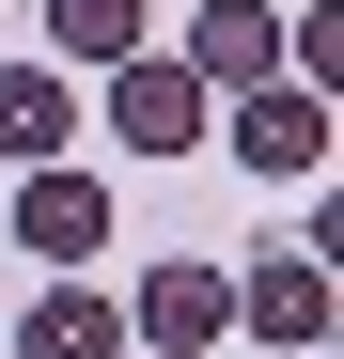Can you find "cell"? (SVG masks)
Returning a JSON list of instances; mask_svg holds the SVG:
<instances>
[{
  "label": "cell",
  "mask_w": 344,
  "mask_h": 359,
  "mask_svg": "<svg viewBox=\"0 0 344 359\" xmlns=\"http://www.w3.org/2000/svg\"><path fill=\"white\" fill-rule=\"evenodd\" d=\"M16 359H126V313H110L94 281H47L16 313Z\"/></svg>",
  "instance_id": "ba28073f"
},
{
  "label": "cell",
  "mask_w": 344,
  "mask_h": 359,
  "mask_svg": "<svg viewBox=\"0 0 344 359\" xmlns=\"http://www.w3.org/2000/svg\"><path fill=\"white\" fill-rule=\"evenodd\" d=\"M79 156V94L63 63H0V172H63Z\"/></svg>",
  "instance_id": "8992f818"
},
{
  "label": "cell",
  "mask_w": 344,
  "mask_h": 359,
  "mask_svg": "<svg viewBox=\"0 0 344 359\" xmlns=\"http://www.w3.org/2000/svg\"><path fill=\"white\" fill-rule=\"evenodd\" d=\"M157 359H204L219 328H235V281H219V266H188V250H157V281H141V313H126Z\"/></svg>",
  "instance_id": "5b68a950"
},
{
  "label": "cell",
  "mask_w": 344,
  "mask_h": 359,
  "mask_svg": "<svg viewBox=\"0 0 344 359\" xmlns=\"http://www.w3.org/2000/svg\"><path fill=\"white\" fill-rule=\"evenodd\" d=\"M16 250H47V266H79V250H110V188L63 156V172H16Z\"/></svg>",
  "instance_id": "52a82bcc"
},
{
  "label": "cell",
  "mask_w": 344,
  "mask_h": 359,
  "mask_svg": "<svg viewBox=\"0 0 344 359\" xmlns=\"http://www.w3.org/2000/svg\"><path fill=\"white\" fill-rule=\"evenodd\" d=\"M329 63H344V0H313V16H298V94H329Z\"/></svg>",
  "instance_id": "30bf717a"
},
{
  "label": "cell",
  "mask_w": 344,
  "mask_h": 359,
  "mask_svg": "<svg viewBox=\"0 0 344 359\" xmlns=\"http://www.w3.org/2000/svg\"><path fill=\"white\" fill-rule=\"evenodd\" d=\"M172 63H188L204 94H266V79H282V16H266V0H204Z\"/></svg>",
  "instance_id": "277c9868"
},
{
  "label": "cell",
  "mask_w": 344,
  "mask_h": 359,
  "mask_svg": "<svg viewBox=\"0 0 344 359\" xmlns=\"http://www.w3.org/2000/svg\"><path fill=\"white\" fill-rule=\"evenodd\" d=\"M219 141H235L266 188H313V172H329V94L266 79V94H235V109H219Z\"/></svg>",
  "instance_id": "7a4b0ae2"
},
{
  "label": "cell",
  "mask_w": 344,
  "mask_h": 359,
  "mask_svg": "<svg viewBox=\"0 0 344 359\" xmlns=\"http://www.w3.org/2000/svg\"><path fill=\"white\" fill-rule=\"evenodd\" d=\"M47 47L63 63H141V0H47Z\"/></svg>",
  "instance_id": "9c48e42d"
},
{
  "label": "cell",
  "mask_w": 344,
  "mask_h": 359,
  "mask_svg": "<svg viewBox=\"0 0 344 359\" xmlns=\"http://www.w3.org/2000/svg\"><path fill=\"white\" fill-rule=\"evenodd\" d=\"M219 126V94L188 79V63H172V47H141V63H110V141H126V156H188Z\"/></svg>",
  "instance_id": "6da1fadb"
},
{
  "label": "cell",
  "mask_w": 344,
  "mask_h": 359,
  "mask_svg": "<svg viewBox=\"0 0 344 359\" xmlns=\"http://www.w3.org/2000/svg\"><path fill=\"white\" fill-rule=\"evenodd\" d=\"M235 328H251L266 359H313V344H329V266H313V250H266V266L235 281Z\"/></svg>",
  "instance_id": "3957f363"
}]
</instances>
